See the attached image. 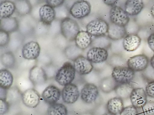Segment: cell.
<instances>
[{"label": "cell", "mask_w": 154, "mask_h": 115, "mask_svg": "<svg viewBox=\"0 0 154 115\" xmlns=\"http://www.w3.org/2000/svg\"><path fill=\"white\" fill-rule=\"evenodd\" d=\"M76 71L72 64L66 62L58 69L55 79L62 86H65L72 82L75 77Z\"/></svg>", "instance_id": "obj_1"}, {"label": "cell", "mask_w": 154, "mask_h": 115, "mask_svg": "<svg viewBox=\"0 0 154 115\" xmlns=\"http://www.w3.org/2000/svg\"><path fill=\"white\" fill-rule=\"evenodd\" d=\"M80 27L77 22L69 17L61 21L60 30L63 37L68 41L75 40L80 31Z\"/></svg>", "instance_id": "obj_2"}, {"label": "cell", "mask_w": 154, "mask_h": 115, "mask_svg": "<svg viewBox=\"0 0 154 115\" xmlns=\"http://www.w3.org/2000/svg\"><path fill=\"white\" fill-rule=\"evenodd\" d=\"M135 72L128 66L114 67L111 76L118 84L130 83L135 77Z\"/></svg>", "instance_id": "obj_3"}, {"label": "cell", "mask_w": 154, "mask_h": 115, "mask_svg": "<svg viewBox=\"0 0 154 115\" xmlns=\"http://www.w3.org/2000/svg\"><path fill=\"white\" fill-rule=\"evenodd\" d=\"M109 24L101 19L93 20L89 22L86 26V31L94 37L105 36L108 33Z\"/></svg>", "instance_id": "obj_4"}, {"label": "cell", "mask_w": 154, "mask_h": 115, "mask_svg": "<svg viewBox=\"0 0 154 115\" xmlns=\"http://www.w3.org/2000/svg\"><path fill=\"white\" fill-rule=\"evenodd\" d=\"M91 6L88 1L78 0L75 2L69 10V13L74 18L78 19H84L91 12Z\"/></svg>", "instance_id": "obj_5"}, {"label": "cell", "mask_w": 154, "mask_h": 115, "mask_svg": "<svg viewBox=\"0 0 154 115\" xmlns=\"http://www.w3.org/2000/svg\"><path fill=\"white\" fill-rule=\"evenodd\" d=\"M111 22L122 27H126L130 20L128 14L125 10L118 6H113L110 10Z\"/></svg>", "instance_id": "obj_6"}, {"label": "cell", "mask_w": 154, "mask_h": 115, "mask_svg": "<svg viewBox=\"0 0 154 115\" xmlns=\"http://www.w3.org/2000/svg\"><path fill=\"white\" fill-rule=\"evenodd\" d=\"M149 63V59L146 55H137L131 57L128 59V67L135 72H143L147 68Z\"/></svg>", "instance_id": "obj_7"}, {"label": "cell", "mask_w": 154, "mask_h": 115, "mask_svg": "<svg viewBox=\"0 0 154 115\" xmlns=\"http://www.w3.org/2000/svg\"><path fill=\"white\" fill-rule=\"evenodd\" d=\"M99 94V89L96 85L92 83H87L81 90V97L84 102L91 104L96 101Z\"/></svg>", "instance_id": "obj_8"}, {"label": "cell", "mask_w": 154, "mask_h": 115, "mask_svg": "<svg viewBox=\"0 0 154 115\" xmlns=\"http://www.w3.org/2000/svg\"><path fill=\"white\" fill-rule=\"evenodd\" d=\"M80 95L78 87L72 83L65 86L62 91V99L66 104H73L76 102Z\"/></svg>", "instance_id": "obj_9"}, {"label": "cell", "mask_w": 154, "mask_h": 115, "mask_svg": "<svg viewBox=\"0 0 154 115\" xmlns=\"http://www.w3.org/2000/svg\"><path fill=\"white\" fill-rule=\"evenodd\" d=\"M21 99L25 106L28 108H36L40 100L39 93L34 88L28 89L22 93Z\"/></svg>", "instance_id": "obj_10"}, {"label": "cell", "mask_w": 154, "mask_h": 115, "mask_svg": "<svg viewBox=\"0 0 154 115\" xmlns=\"http://www.w3.org/2000/svg\"><path fill=\"white\" fill-rule=\"evenodd\" d=\"M41 48L38 42L31 41L23 46L22 49V56L27 60H35L39 57Z\"/></svg>", "instance_id": "obj_11"}, {"label": "cell", "mask_w": 154, "mask_h": 115, "mask_svg": "<svg viewBox=\"0 0 154 115\" xmlns=\"http://www.w3.org/2000/svg\"><path fill=\"white\" fill-rule=\"evenodd\" d=\"M108 50L104 48L93 47L87 53V58L92 63H100L105 62L108 59Z\"/></svg>", "instance_id": "obj_12"}, {"label": "cell", "mask_w": 154, "mask_h": 115, "mask_svg": "<svg viewBox=\"0 0 154 115\" xmlns=\"http://www.w3.org/2000/svg\"><path fill=\"white\" fill-rule=\"evenodd\" d=\"M73 65L76 72L81 75L90 73L94 68L92 63L82 55L79 56L74 60Z\"/></svg>", "instance_id": "obj_13"}, {"label": "cell", "mask_w": 154, "mask_h": 115, "mask_svg": "<svg viewBox=\"0 0 154 115\" xmlns=\"http://www.w3.org/2000/svg\"><path fill=\"white\" fill-rule=\"evenodd\" d=\"M29 79L34 85H42L47 81V74L44 68L35 66L29 71Z\"/></svg>", "instance_id": "obj_14"}, {"label": "cell", "mask_w": 154, "mask_h": 115, "mask_svg": "<svg viewBox=\"0 0 154 115\" xmlns=\"http://www.w3.org/2000/svg\"><path fill=\"white\" fill-rule=\"evenodd\" d=\"M132 105L137 108H142L147 102V95L142 88H134L130 97Z\"/></svg>", "instance_id": "obj_15"}, {"label": "cell", "mask_w": 154, "mask_h": 115, "mask_svg": "<svg viewBox=\"0 0 154 115\" xmlns=\"http://www.w3.org/2000/svg\"><path fill=\"white\" fill-rule=\"evenodd\" d=\"M38 15L40 21L45 25L49 26L55 19L56 13L54 8L46 4L39 8Z\"/></svg>", "instance_id": "obj_16"}, {"label": "cell", "mask_w": 154, "mask_h": 115, "mask_svg": "<svg viewBox=\"0 0 154 115\" xmlns=\"http://www.w3.org/2000/svg\"><path fill=\"white\" fill-rule=\"evenodd\" d=\"M62 95L60 89L54 85L48 86L42 93V98L45 102L49 105L57 103Z\"/></svg>", "instance_id": "obj_17"}, {"label": "cell", "mask_w": 154, "mask_h": 115, "mask_svg": "<svg viewBox=\"0 0 154 115\" xmlns=\"http://www.w3.org/2000/svg\"><path fill=\"white\" fill-rule=\"evenodd\" d=\"M141 41L140 37L137 34L132 33L127 35L122 42L123 48L128 52L135 51L139 47Z\"/></svg>", "instance_id": "obj_18"}, {"label": "cell", "mask_w": 154, "mask_h": 115, "mask_svg": "<svg viewBox=\"0 0 154 115\" xmlns=\"http://www.w3.org/2000/svg\"><path fill=\"white\" fill-rule=\"evenodd\" d=\"M144 7L143 0H127L124 4V10L128 15L136 16L140 13Z\"/></svg>", "instance_id": "obj_19"}, {"label": "cell", "mask_w": 154, "mask_h": 115, "mask_svg": "<svg viewBox=\"0 0 154 115\" xmlns=\"http://www.w3.org/2000/svg\"><path fill=\"white\" fill-rule=\"evenodd\" d=\"M0 28L1 30L4 31L8 33H13L18 30L19 22L17 19L14 17L2 18L1 19Z\"/></svg>", "instance_id": "obj_20"}, {"label": "cell", "mask_w": 154, "mask_h": 115, "mask_svg": "<svg viewBox=\"0 0 154 115\" xmlns=\"http://www.w3.org/2000/svg\"><path fill=\"white\" fill-rule=\"evenodd\" d=\"M91 36L87 31H80L75 39V45L82 50L86 49L92 43Z\"/></svg>", "instance_id": "obj_21"}, {"label": "cell", "mask_w": 154, "mask_h": 115, "mask_svg": "<svg viewBox=\"0 0 154 115\" xmlns=\"http://www.w3.org/2000/svg\"><path fill=\"white\" fill-rule=\"evenodd\" d=\"M108 37L112 40H119L124 38L127 35V30L125 27L119 26L111 22L109 24Z\"/></svg>", "instance_id": "obj_22"}, {"label": "cell", "mask_w": 154, "mask_h": 115, "mask_svg": "<svg viewBox=\"0 0 154 115\" xmlns=\"http://www.w3.org/2000/svg\"><path fill=\"white\" fill-rule=\"evenodd\" d=\"M16 11L15 2L9 0L2 1L0 4V17L2 18L11 17Z\"/></svg>", "instance_id": "obj_23"}, {"label": "cell", "mask_w": 154, "mask_h": 115, "mask_svg": "<svg viewBox=\"0 0 154 115\" xmlns=\"http://www.w3.org/2000/svg\"><path fill=\"white\" fill-rule=\"evenodd\" d=\"M123 108V99L118 96L112 98L107 103L108 111L116 115L119 114Z\"/></svg>", "instance_id": "obj_24"}, {"label": "cell", "mask_w": 154, "mask_h": 115, "mask_svg": "<svg viewBox=\"0 0 154 115\" xmlns=\"http://www.w3.org/2000/svg\"><path fill=\"white\" fill-rule=\"evenodd\" d=\"M14 81L12 74L7 69L0 70V86L5 90L11 88Z\"/></svg>", "instance_id": "obj_25"}, {"label": "cell", "mask_w": 154, "mask_h": 115, "mask_svg": "<svg viewBox=\"0 0 154 115\" xmlns=\"http://www.w3.org/2000/svg\"><path fill=\"white\" fill-rule=\"evenodd\" d=\"M16 11L20 16H26L31 13L32 6L29 0H16Z\"/></svg>", "instance_id": "obj_26"}, {"label": "cell", "mask_w": 154, "mask_h": 115, "mask_svg": "<svg viewBox=\"0 0 154 115\" xmlns=\"http://www.w3.org/2000/svg\"><path fill=\"white\" fill-rule=\"evenodd\" d=\"M134 89L130 83L118 84L114 91L118 97L123 99L130 98Z\"/></svg>", "instance_id": "obj_27"}, {"label": "cell", "mask_w": 154, "mask_h": 115, "mask_svg": "<svg viewBox=\"0 0 154 115\" xmlns=\"http://www.w3.org/2000/svg\"><path fill=\"white\" fill-rule=\"evenodd\" d=\"M117 84L112 76H108L102 79L100 82V87L103 93H109L115 90Z\"/></svg>", "instance_id": "obj_28"}, {"label": "cell", "mask_w": 154, "mask_h": 115, "mask_svg": "<svg viewBox=\"0 0 154 115\" xmlns=\"http://www.w3.org/2000/svg\"><path fill=\"white\" fill-rule=\"evenodd\" d=\"M68 111L64 104L55 103L50 105L47 110L46 115H67Z\"/></svg>", "instance_id": "obj_29"}, {"label": "cell", "mask_w": 154, "mask_h": 115, "mask_svg": "<svg viewBox=\"0 0 154 115\" xmlns=\"http://www.w3.org/2000/svg\"><path fill=\"white\" fill-rule=\"evenodd\" d=\"M1 61L2 64L6 68H13L16 64L15 55L11 51L3 53L1 55Z\"/></svg>", "instance_id": "obj_30"}, {"label": "cell", "mask_w": 154, "mask_h": 115, "mask_svg": "<svg viewBox=\"0 0 154 115\" xmlns=\"http://www.w3.org/2000/svg\"><path fill=\"white\" fill-rule=\"evenodd\" d=\"M22 97V93H20V92L18 89L16 87L10 88L7 90V99L6 100L10 104H13L19 101L20 99Z\"/></svg>", "instance_id": "obj_31"}, {"label": "cell", "mask_w": 154, "mask_h": 115, "mask_svg": "<svg viewBox=\"0 0 154 115\" xmlns=\"http://www.w3.org/2000/svg\"><path fill=\"white\" fill-rule=\"evenodd\" d=\"M82 51L83 50L76 46V45H71L68 46L65 49V54L67 58L74 61L78 56L81 55L80 54Z\"/></svg>", "instance_id": "obj_32"}, {"label": "cell", "mask_w": 154, "mask_h": 115, "mask_svg": "<svg viewBox=\"0 0 154 115\" xmlns=\"http://www.w3.org/2000/svg\"><path fill=\"white\" fill-rule=\"evenodd\" d=\"M11 37L9 33L0 30V46L1 47L7 46L10 41Z\"/></svg>", "instance_id": "obj_33"}, {"label": "cell", "mask_w": 154, "mask_h": 115, "mask_svg": "<svg viewBox=\"0 0 154 115\" xmlns=\"http://www.w3.org/2000/svg\"><path fill=\"white\" fill-rule=\"evenodd\" d=\"M137 108L133 105L123 108L119 115H138Z\"/></svg>", "instance_id": "obj_34"}, {"label": "cell", "mask_w": 154, "mask_h": 115, "mask_svg": "<svg viewBox=\"0 0 154 115\" xmlns=\"http://www.w3.org/2000/svg\"><path fill=\"white\" fill-rule=\"evenodd\" d=\"M142 109L145 115H154V101L147 102Z\"/></svg>", "instance_id": "obj_35"}, {"label": "cell", "mask_w": 154, "mask_h": 115, "mask_svg": "<svg viewBox=\"0 0 154 115\" xmlns=\"http://www.w3.org/2000/svg\"><path fill=\"white\" fill-rule=\"evenodd\" d=\"M10 103L6 100L0 99V115H4L8 112Z\"/></svg>", "instance_id": "obj_36"}, {"label": "cell", "mask_w": 154, "mask_h": 115, "mask_svg": "<svg viewBox=\"0 0 154 115\" xmlns=\"http://www.w3.org/2000/svg\"><path fill=\"white\" fill-rule=\"evenodd\" d=\"M145 91L147 96L150 98H154V81L149 82L146 85Z\"/></svg>", "instance_id": "obj_37"}, {"label": "cell", "mask_w": 154, "mask_h": 115, "mask_svg": "<svg viewBox=\"0 0 154 115\" xmlns=\"http://www.w3.org/2000/svg\"><path fill=\"white\" fill-rule=\"evenodd\" d=\"M45 1L47 4L55 9L63 5L65 0H45Z\"/></svg>", "instance_id": "obj_38"}, {"label": "cell", "mask_w": 154, "mask_h": 115, "mask_svg": "<svg viewBox=\"0 0 154 115\" xmlns=\"http://www.w3.org/2000/svg\"><path fill=\"white\" fill-rule=\"evenodd\" d=\"M147 43L149 48L154 52V33L149 36L147 38Z\"/></svg>", "instance_id": "obj_39"}, {"label": "cell", "mask_w": 154, "mask_h": 115, "mask_svg": "<svg viewBox=\"0 0 154 115\" xmlns=\"http://www.w3.org/2000/svg\"><path fill=\"white\" fill-rule=\"evenodd\" d=\"M102 1L106 5L113 6L118 2V0H102Z\"/></svg>", "instance_id": "obj_40"}, {"label": "cell", "mask_w": 154, "mask_h": 115, "mask_svg": "<svg viewBox=\"0 0 154 115\" xmlns=\"http://www.w3.org/2000/svg\"><path fill=\"white\" fill-rule=\"evenodd\" d=\"M7 90L1 88V93H0V97L2 99L6 100L7 99Z\"/></svg>", "instance_id": "obj_41"}, {"label": "cell", "mask_w": 154, "mask_h": 115, "mask_svg": "<svg viewBox=\"0 0 154 115\" xmlns=\"http://www.w3.org/2000/svg\"><path fill=\"white\" fill-rule=\"evenodd\" d=\"M150 64L151 67L154 69V55H153V56L151 57V59H150Z\"/></svg>", "instance_id": "obj_42"}, {"label": "cell", "mask_w": 154, "mask_h": 115, "mask_svg": "<svg viewBox=\"0 0 154 115\" xmlns=\"http://www.w3.org/2000/svg\"><path fill=\"white\" fill-rule=\"evenodd\" d=\"M150 13L152 17L154 18V4L151 6V8H150Z\"/></svg>", "instance_id": "obj_43"}, {"label": "cell", "mask_w": 154, "mask_h": 115, "mask_svg": "<svg viewBox=\"0 0 154 115\" xmlns=\"http://www.w3.org/2000/svg\"><path fill=\"white\" fill-rule=\"evenodd\" d=\"M103 115H116L115 114H113V113H111V112H106V113H104Z\"/></svg>", "instance_id": "obj_44"}, {"label": "cell", "mask_w": 154, "mask_h": 115, "mask_svg": "<svg viewBox=\"0 0 154 115\" xmlns=\"http://www.w3.org/2000/svg\"><path fill=\"white\" fill-rule=\"evenodd\" d=\"M16 115H25V114H23L22 113H18V114H16Z\"/></svg>", "instance_id": "obj_45"}]
</instances>
